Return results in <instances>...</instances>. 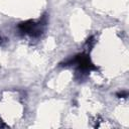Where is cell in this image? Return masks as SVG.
Segmentation results:
<instances>
[{
	"label": "cell",
	"mask_w": 129,
	"mask_h": 129,
	"mask_svg": "<svg viewBox=\"0 0 129 129\" xmlns=\"http://www.w3.org/2000/svg\"><path fill=\"white\" fill-rule=\"evenodd\" d=\"M127 96H128L127 92H124V91H122V92H120V93L117 94V97H119V98H126Z\"/></svg>",
	"instance_id": "cell-3"
},
{
	"label": "cell",
	"mask_w": 129,
	"mask_h": 129,
	"mask_svg": "<svg viewBox=\"0 0 129 129\" xmlns=\"http://www.w3.org/2000/svg\"><path fill=\"white\" fill-rule=\"evenodd\" d=\"M39 25L40 24L36 23L35 21L27 20V21L21 22L18 25V28L23 33H28L31 36H38L39 34H41V29L38 27Z\"/></svg>",
	"instance_id": "cell-1"
},
{
	"label": "cell",
	"mask_w": 129,
	"mask_h": 129,
	"mask_svg": "<svg viewBox=\"0 0 129 129\" xmlns=\"http://www.w3.org/2000/svg\"><path fill=\"white\" fill-rule=\"evenodd\" d=\"M3 127H6V125L3 123V121L0 119V128H3Z\"/></svg>",
	"instance_id": "cell-4"
},
{
	"label": "cell",
	"mask_w": 129,
	"mask_h": 129,
	"mask_svg": "<svg viewBox=\"0 0 129 129\" xmlns=\"http://www.w3.org/2000/svg\"><path fill=\"white\" fill-rule=\"evenodd\" d=\"M0 44H2V37L0 36Z\"/></svg>",
	"instance_id": "cell-5"
},
{
	"label": "cell",
	"mask_w": 129,
	"mask_h": 129,
	"mask_svg": "<svg viewBox=\"0 0 129 129\" xmlns=\"http://www.w3.org/2000/svg\"><path fill=\"white\" fill-rule=\"evenodd\" d=\"M94 43H95V40H94V36H91L88 40H87V42H86V45H87V47H89V48H91L93 45H94Z\"/></svg>",
	"instance_id": "cell-2"
}]
</instances>
